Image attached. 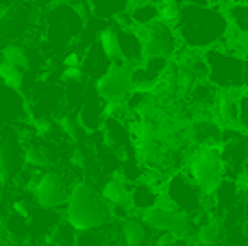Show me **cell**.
<instances>
[{
  "instance_id": "cell-17",
  "label": "cell",
  "mask_w": 248,
  "mask_h": 246,
  "mask_svg": "<svg viewBox=\"0 0 248 246\" xmlns=\"http://www.w3.org/2000/svg\"><path fill=\"white\" fill-rule=\"evenodd\" d=\"M220 98V90L214 87L209 81H201V83H194L192 87L187 90V105L192 109H196L198 113H205L209 109H216Z\"/></svg>"
},
{
  "instance_id": "cell-25",
  "label": "cell",
  "mask_w": 248,
  "mask_h": 246,
  "mask_svg": "<svg viewBox=\"0 0 248 246\" xmlns=\"http://www.w3.org/2000/svg\"><path fill=\"white\" fill-rule=\"evenodd\" d=\"M98 46L103 55L111 61V65H124L122 55H120V44H118V29L109 26L98 33Z\"/></svg>"
},
{
  "instance_id": "cell-3",
  "label": "cell",
  "mask_w": 248,
  "mask_h": 246,
  "mask_svg": "<svg viewBox=\"0 0 248 246\" xmlns=\"http://www.w3.org/2000/svg\"><path fill=\"white\" fill-rule=\"evenodd\" d=\"M185 174L189 181L202 192L205 199H209L216 192V187L224 179L222 153L220 146H198L189 153V159L185 164Z\"/></svg>"
},
{
  "instance_id": "cell-20",
  "label": "cell",
  "mask_w": 248,
  "mask_h": 246,
  "mask_svg": "<svg viewBox=\"0 0 248 246\" xmlns=\"http://www.w3.org/2000/svg\"><path fill=\"white\" fill-rule=\"evenodd\" d=\"M150 229L144 225L141 218L128 216L122 220V244L124 246H148Z\"/></svg>"
},
{
  "instance_id": "cell-41",
  "label": "cell",
  "mask_w": 248,
  "mask_h": 246,
  "mask_svg": "<svg viewBox=\"0 0 248 246\" xmlns=\"http://www.w3.org/2000/svg\"><path fill=\"white\" fill-rule=\"evenodd\" d=\"M65 2H70V4H78V2H83V0H65Z\"/></svg>"
},
{
  "instance_id": "cell-36",
  "label": "cell",
  "mask_w": 248,
  "mask_h": 246,
  "mask_svg": "<svg viewBox=\"0 0 248 246\" xmlns=\"http://www.w3.org/2000/svg\"><path fill=\"white\" fill-rule=\"evenodd\" d=\"M242 92L248 94V57H244V70H242Z\"/></svg>"
},
{
  "instance_id": "cell-24",
  "label": "cell",
  "mask_w": 248,
  "mask_h": 246,
  "mask_svg": "<svg viewBox=\"0 0 248 246\" xmlns=\"http://www.w3.org/2000/svg\"><path fill=\"white\" fill-rule=\"evenodd\" d=\"M92 13L100 20H116L118 15L128 11L131 0H87Z\"/></svg>"
},
{
  "instance_id": "cell-7",
  "label": "cell",
  "mask_w": 248,
  "mask_h": 246,
  "mask_svg": "<svg viewBox=\"0 0 248 246\" xmlns=\"http://www.w3.org/2000/svg\"><path fill=\"white\" fill-rule=\"evenodd\" d=\"M137 35L141 39V48H144V59L146 57H161V59H170L179 50V35H176L172 22L157 20L153 24L137 29Z\"/></svg>"
},
{
  "instance_id": "cell-38",
  "label": "cell",
  "mask_w": 248,
  "mask_h": 246,
  "mask_svg": "<svg viewBox=\"0 0 248 246\" xmlns=\"http://www.w3.org/2000/svg\"><path fill=\"white\" fill-rule=\"evenodd\" d=\"M22 4H26V7H31V4H33V7H44V4H50L52 0H20Z\"/></svg>"
},
{
  "instance_id": "cell-5",
  "label": "cell",
  "mask_w": 248,
  "mask_h": 246,
  "mask_svg": "<svg viewBox=\"0 0 248 246\" xmlns=\"http://www.w3.org/2000/svg\"><path fill=\"white\" fill-rule=\"evenodd\" d=\"M209 77L207 81L222 92H240L242 90V70H244V57L235 52L222 50L214 46L205 55Z\"/></svg>"
},
{
  "instance_id": "cell-8",
  "label": "cell",
  "mask_w": 248,
  "mask_h": 246,
  "mask_svg": "<svg viewBox=\"0 0 248 246\" xmlns=\"http://www.w3.org/2000/svg\"><path fill=\"white\" fill-rule=\"evenodd\" d=\"M131 92H133V81L128 65H111L96 81V94L105 103H122Z\"/></svg>"
},
{
  "instance_id": "cell-34",
  "label": "cell",
  "mask_w": 248,
  "mask_h": 246,
  "mask_svg": "<svg viewBox=\"0 0 248 246\" xmlns=\"http://www.w3.org/2000/svg\"><path fill=\"white\" fill-rule=\"evenodd\" d=\"M74 246H105V242L94 231H85V233H81V238H77V244Z\"/></svg>"
},
{
  "instance_id": "cell-1",
  "label": "cell",
  "mask_w": 248,
  "mask_h": 246,
  "mask_svg": "<svg viewBox=\"0 0 248 246\" xmlns=\"http://www.w3.org/2000/svg\"><path fill=\"white\" fill-rule=\"evenodd\" d=\"M174 31L179 42H183L192 50L201 48H214L227 42L229 37V20L224 11L218 7H194V4H181L174 17Z\"/></svg>"
},
{
  "instance_id": "cell-42",
  "label": "cell",
  "mask_w": 248,
  "mask_h": 246,
  "mask_svg": "<svg viewBox=\"0 0 248 246\" xmlns=\"http://www.w3.org/2000/svg\"><path fill=\"white\" fill-rule=\"evenodd\" d=\"M24 246H33V244H24Z\"/></svg>"
},
{
  "instance_id": "cell-35",
  "label": "cell",
  "mask_w": 248,
  "mask_h": 246,
  "mask_svg": "<svg viewBox=\"0 0 248 246\" xmlns=\"http://www.w3.org/2000/svg\"><path fill=\"white\" fill-rule=\"evenodd\" d=\"M72 164L78 166V168H85L87 166V151L83 146H77L72 151Z\"/></svg>"
},
{
  "instance_id": "cell-32",
  "label": "cell",
  "mask_w": 248,
  "mask_h": 246,
  "mask_svg": "<svg viewBox=\"0 0 248 246\" xmlns=\"http://www.w3.org/2000/svg\"><path fill=\"white\" fill-rule=\"evenodd\" d=\"M237 126H240L244 133H248V94L242 92L240 98H237Z\"/></svg>"
},
{
  "instance_id": "cell-30",
  "label": "cell",
  "mask_w": 248,
  "mask_h": 246,
  "mask_svg": "<svg viewBox=\"0 0 248 246\" xmlns=\"http://www.w3.org/2000/svg\"><path fill=\"white\" fill-rule=\"evenodd\" d=\"M57 122H59V126H61V133H63L65 138L70 139V142H74V144H81L83 139H85L87 131L83 129L81 124H78L77 116H70V113H65V116H61Z\"/></svg>"
},
{
  "instance_id": "cell-11",
  "label": "cell",
  "mask_w": 248,
  "mask_h": 246,
  "mask_svg": "<svg viewBox=\"0 0 248 246\" xmlns=\"http://www.w3.org/2000/svg\"><path fill=\"white\" fill-rule=\"evenodd\" d=\"M29 29V7L22 2H13L0 11V46L17 39Z\"/></svg>"
},
{
  "instance_id": "cell-2",
  "label": "cell",
  "mask_w": 248,
  "mask_h": 246,
  "mask_svg": "<svg viewBox=\"0 0 248 246\" xmlns=\"http://www.w3.org/2000/svg\"><path fill=\"white\" fill-rule=\"evenodd\" d=\"M111 220V207L92 183H77L70 190L65 222L78 233L96 231Z\"/></svg>"
},
{
  "instance_id": "cell-16",
  "label": "cell",
  "mask_w": 248,
  "mask_h": 246,
  "mask_svg": "<svg viewBox=\"0 0 248 246\" xmlns=\"http://www.w3.org/2000/svg\"><path fill=\"white\" fill-rule=\"evenodd\" d=\"M224 222L220 216H214V214H205L201 216V220H196V240L198 246H220L224 240Z\"/></svg>"
},
{
  "instance_id": "cell-31",
  "label": "cell",
  "mask_w": 248,
  "mask_h": 246,
  "mask_svg": "<svg viewBox=\"0 0 248 246\" xmlns=\"http://www.w3.org/2000/svg\"><path fill=\"white\" fill-rule=\"evenodd\" d=\"M0 78H2V83L11 92L22 94V87H24V72H22V70H17V68H13V65L4 63V61H0Z\"/></svg>"
},
{
  "instance_id": "cell-40",
  "label": "cell",
  "mask_w": 248,
  "mask_h": 246,
  "mask_svg": "<svg viewBox=\"0 0 248 246\" xmlns=\"http://www.w3.org/2000/svg\"><path fill=\"white\" fill-rule=\"evenodd\" d=\"M244 179L248 181V159H246V166H244Z\"/></svg>"
},
{
  "instance_id": "cell-27",
  "label": "cell",
  "mask_w": 248,
  "mask_h": 246,
  "mask_svg": "<svg viewBox=\"0 0 248 246\" xmlns=\"http://www.w3.org/2000/svg\"><path fill=\"white\" fill-rule=\"evenodd\" d=\"M33 129H35V135H37V138H42L44 142H50V144H57V142H59V138L63 135V133H61L59 122L52 120V118H48V116L35 118V120H33Z\"/></svg>"
},
{
  "instance_id": "cell-9",
  "label": "cell",
  "mask_w": 248,
  "mask_h": 246,
  "mask_svg": "<svg viewBox=\"0 0 248 246\" xmlns=\"http://www.w3.org/2000/svg\"><path fill=\"white\" fill-rule=\"evenodd\" d=\"M24 164V151L17 139V133L11 129H4L0 133V183L4 185L13 177H17Z\"/></svg>"
},
{
  "instance_id": "cell-4",
  "label": "cell",
  "mask_w": 248,
  "mask_h": 246,
  "mask_svg": "<svg viewBox=\"0 0 248 246\" xmlns=\"http://www.w3.org/2000/svg\"><path fill=\"white\" fill-rule=\"evenodd\" d=\"M163 200H166L170 207H174L176 212L185 214V216L198 220V216H205L207 212V199L202 196V192L189 181V177L181 170V172L172 174L166 179L161 187Z\"/></svg>"
},
{
  "instance_id": "cell-14",
  "label": "cell",
  "mask_w": 248,
  "mask_h": 246,
  "mask_svg": "<svg viewBox=\"0 0 248 246\" xmlns=\"http://www.w3.org/2000/svg\"><path fill=\"white\" fill-rule=\"evenodd\" d=\"M100 131H103L105 144L111 146L113 151H122L128 144H133V129H131V124H126V120L105 116L103 124H100Z\"/></svg>"
},
{
  "instance_id": "cell-21",
  "label": "cell",
  "mask_w": 248,
  "mask_h": 246,
  "mask_svg": "<svg viewBox=\"0 0 248 246\" xmlns=\"http://www.w3.org/2000/svg\"><path fill=\"white\" fill-rule=\"evenodd\" d=\"M100 194H103V199L109 203V207H128V200H131V185H128L122 177H113L105 183Z\"/></svg>"
},
{
  "instance_id": "cell-22",
  "label": "cell",
  "mask_w": 248,
  "mask_h": 246,
  "mask_svg": "<svg viewBox=\"0 0 248 246\" xmlns=\"http://www.w3.org/2000/svg\"><path fill=\"white\" fill-rule=\"evenodd\" d=\"M237 98H240V94H235V92H224V94H220L218 98V105H216V118H218V122L222 124V129H233V126H237Z\"/></svg>"
},
{
  "instance_id": "cell-10",
  "label": "cell",
  "mask_w": 248,
  "mask_h": 246,
  "mask_svg": "<svg viewBox=\"0 0 248 246\" xmlns=\"http://www.w3.org/2000/svg\"><path fill=\"white\" fill-rule=\"evenodd\" d=\"M35 199L42 205L44 209H55L59 205L68 203V185H65V179L59 172H42L37 187H35Z\"/></svg>"
},
{
  "instance_id": "cell-12",
  "label": "cell",
  "mask_w": 248,
  "mask_h": 246,
  "mask_svg": "<svg viewBox=\"0 0 248 246\" xmlns=\"http://www.w3.org/2000/svg\"><path fill=\"white\" fill-rule=\"evenodd\" d=\"M222 124H220L216 118H209V116H201L189 124L187 129V135L194 144L198 146H220L222 142Z\"/></svg>"
},
{
  "instance_id": "cell-6",
  "label": "cell",
  "mask_w": 248,
  "mask_h": 246,
  "mask_svg": "<svg viewBox=\"0 0 248 246\" xmlns=\"http://www.w3.org/2000/svg\"><path fill=\"white\" fill-rule=\"evenodd\" d=\"M141 220L144 225L148 227L150 231H157V233H163V235H170V238H179V240H192L196 235V220L185 214L176 212L174 207L163 200L161 205L157 207L148 209V212L141 214Z\"/></svg>"
},
{
  "instance_id": "cell-15",
  "label": "cell",
  "mask_w": 248,
  "mask_h": 246,
  "mask_svg": "<svg viewBox=\"0 0 248 246\" xmlns=\"http://www.w3.org/2000/svg\"><path fill=\"white\" fill-rule=\"evenodd\" d=\"M105 105L107 103L96 94V90H94V94H85L77 120H78V124L87 131V133L100 129V124H103V120H105Z\"/></svg>"
},
{
  "instance_id": "cell-26",
  "label": "cell",
  "mask_w": 248,
  "mask_h": 246,
  "mask_svg": "<svg viewBox=\"0 0 248 246\" xmlns=\"http://www.w3.org/2000/svg\"><path fill=\"white\" fill-rule=\"evenodd\" d=\"M224 15H227V20H229V26H233L240 35L248 37V2L246 0H235V2H231L227 7V11H224Z\"/></svg>"
},
{
  "instance_id": "cell-18",
  "label": "cell",
  "mask_w": 248,
  "mask_h": 246,
  "mask_svg": "<svg viewBox=\"0 0 248 246\" xmlns=\"http://www.w3.org/2000/svg\"><path fill=\"white\" fill-rule=\"evenodd\" d=\"M118 44H120L124 65L133 68L144 61V48H141V39L135 29H118Z\"/></svg>"
},
{
  "instance_id": "cell-29",
  "label": "cell",
  "mask_w": 248,
  "mask_h": 246,
  "mask_svg": "<svg viewBox=\"0 0 248 246\" xmlns=\"http://www.w3.org/2000/svg\"><path fill=\"white\" fill-rule=\"evenodd\" d=\"M46 242L50 246H74L77 244V231L68 222H59V225H55L48 231Z\"/></svg>"
},
{
  "instance_id": "cell-13",
  "label": "cell",
  "mask_w": 248,
  "mask_h": 246,
  "mask_svg": "<svg viewBox=\"0 0 248 246\" xmlns=\"http://www.w3.org/2000/svg\"><path fill=\"white\" fill-rule=\"evenodd\" d=\"M163 203V194H161V187L150 183L148 179L140 183H133L131 185V200H128V207L135 209L137 214H144L148 209L157 207V205Z\"/></svg>"
},
{
  "instance_id": "cell-39",
  "label": "cell",
  "mask_w": 248,
  "mask_h": 246,
  "mask_svg": "<svg viewBox=\"0 0 248 246\" xmlns=\"http://www.w3.org/2000/svg\"><path fill=\"white\" fill-rule=\"evenodd\" d=\"M242 199H244V203L248 205V181L242 185Z\"/></svg>"
},
{
  "instance_id": "cell-23",
  "label": "cell",
  "mask_w": 248,
  "mask_h": 246,
  "mask_svg": "<svg viewBox=\"0 0 248 246\" xmlns=\"http://www.w3.org/2000/svg\"><path fill=\"white\" fill-rule=\"evenodd\" d=\"M131 15V22L137 26V29H144V26L153 24L157 20H163L161 15V4L155 2V0H148V2H140L128 11Z\"/></svg>"
},
{
  "instance_id": "cell-37",
  "label": "cell",
  "mask_w": 248,
  "mask_h": 246,
  "mask_svg": "<svg viewBox=\"0 0 248 246\" xmlns=\"http://www.w3.org/2000/svg\"><path fill=\"white\" fill-rule=\"evenodd\" d=\"M9 220V212H7V205L2 203V200H0V229H2L4 227V222Z\"/></svg>"
},
{
  "instance_id": "cell-33",
  "label": "cell",
  "mask_w": 248,
  "mask_h": 246,
  "mask_svg": "<svg viewBox=\"0 0 248 246\" xmlns=\"http://www.w3.org/2000/svg\"><path fill=\"white\" fill-rule=\"evenodd\" d=\"M61 81L68 83V85H81L85 81V74H83L81 65H74V68H65L61 72Z\"/></svg>"
},
{
  "instance_id": "cell-28",
  "label": "cell",
  "mask_w": 248,
  "mask_h": 246,
  "mask_svg": "<svg viewBox=\"0 0 248 246\" xmlns=\"http://www.w3.org/2000/svg\"><path fill=\"white\" fill-rule=\"evenodd\" d=\"M2 61H4V63H9V65H13V68L22 70L24 74H26V70L31 68L29 50H26L24 46H17V44H9V46H4Z\"/></svg>"
},
{
  "instance_id": "cell-19",
  "label": "cell",
  "mask_w": 248,
  "mask_h": 246,
  "mask_svg": "<svg viewBox=\"0 0 248 246\" xmlns=\"http://www.w3.org/2000/svg\"><path fill=\"white\" fill-rule=\"evenodd\" d=\"M24 161L35 168H48L59 161V148L50 142H33L24 148Z\"/></svg>"
}]
</instances>
